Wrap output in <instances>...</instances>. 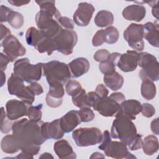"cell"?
I'll return each mask as SVG.
<instances>
[{
    "label": "cell",
    "mask_w": 159,
    "mask_h": 159,
    "mask_svg": "<svg viewBox=\"0 0 159 159\" xmlns=\"http://www.w3.org/2000/svg\"><path fill=\"white\" fill-rule=\"evenodd\" d=\"M42 122H36L23 118L13 123L12 135L18 148L22 152L36 155L40 151V145L47 140L42 133Z\"/></svg>",
    "instance_id": "6da1fadb"
},
{
    "label": "cell",
    "mask_w": 159,
    "mask_h": 159,
    "mask_svg": "<svg viewBox=\"0 0 159 159\" xmlns=\"http://www.w3.org/2000/svg\"><path fill=\"white\" fill-rule=\"evenodd\" d=\"M111 136L129 146L137 137V129L133 122L125 117H117L113 121L111 129Z\"/></svg>",
    "instance_id": "7a4b0ae2"
},
{
    "label": "cell",
    "mask_w": 159,
    "mask_h": 159,
    "mask_svg": "<svg viewBox=\"0 0 159 159\" xmlns=\"http://www.w3.org/2000/svg\"><path fill=\"white\" fill-rule=\"evenodd\" d=\"M14 74L27 83L36 82L40 80L42 75V63L30 64L27 58L17 60L14 64Z\"/></svg>",
    "instance_id": "3957f363"
},
{
    "label": "cell",
    "mask_w": 159,
    "mask_h": 159,
    "mask_svg": "<svg viewBox=\"0 0 159 159\" xmlns=\"http://www.w3.org/2000/svg\"><path fill=\"white\" fill-rule=\"evenodd\" d=\"M42 63L43 73L48 84L55 82L64 84L71 77L68 65L63 62L53 60Z\"/></svg>",
    "instance_id": "277c9868"
},
{
    "label": "cell",
    "mask_w": 159,
    "mask_h": 159,
    "mask_svg": "<svg viewBox=\"0 0 159 159\" xmlns=\"http://www.w3.org/2000/svg\"><path fill=\"white\" fill-rule=\"evenodd\" d=\"M25 40L29 45L35 47L40 53L46 52L48 55H51L53 51L56 50L52 39L48 37L40 30L34 27L27 29Z\"/></svg>",
    "instance_id": "5b68a950"
},
{
    "label": "cell",
    "mask_w": 159,
    "mask_h": 159,
    "mask_svg": "<svg viewBox=\"0 0 159 159\" xmlns=\"http://www.w3.org/2000/svg\"><path fill=\"white\" fill-rule=\"evenodd\" d=\"M138 65L142 68L139 72L142 80L148 79L157 81L159 79V63L157 58L147 52L139 53Z\"/></svg>",
    "instance_id": "8992f818"
},
{
    "label": "cell",
    "mask_w": 159,
    "mask_h": 159,
    "mask_svg": "<svg viewBox=\"0 0 159 159\" xmlns=\"http://www.w3.org/2000/svg\"><path fill=\"white\" fill-rule=\"evenodd\" d=\"M72 137L77 146L88 147L101 142L102 134L97 127H80L73 132Z\"/></svg>",
    "instance_id": "52a82bcc"
},
{
    "label": "cell",
    "mask_w": 159,
    "mask_h": 159,
    "mask_svg": "<svg viewBox=\"0 0 159 159\" xmlns=\"http://www.w3.org/2000/svg\"><path fill=\"white\" fill-rule=\"evenodd\" d=\"M52 40L57 51L68 55L73 52V48L78 41V36L75 31L61 28Z\"/></svg>",
    "instance_id": "ba28073f"
},
{
    "label": "cell",
    "mask_w": 159,
    "mask_h": 159,
    "mask_svg": "<svg viewBox=\"0 0 159 159\" xmlns=\"http://www.w3.org/2000/svg\"><path fill=\"white\" fill-rule=\"evenodd\" d=\"M53 17L52 14L44 10H40L35 16L37 27L50 39H53L62 28Z\"/></svg>",
    "instance_id": "9c48e42d"
},
{
    "label": "cell",
    "mask_w": 159,
    "mask_h": 159,
    "mask_svg": "<svg viewBox=\"0 0 159 159\" xmlns=\"http://www.w3.org/2000/svg\"><path fill=\"white\" fill-rule=\"evenodd\" d=\"M24 80L12 73L7 80L8 92L11 95L25 102L29 105H32L35 100V95L24 84Z\"/></svg>",
    "instance_id": "30bf717a"
},
{
    "label": "cell",
    "mask_w": 159,
    "mask_h": 159,
    "mask_svg": "<svg viewBox=\"0 0 159 159\" xmlns=\"http://www.w3.org/2000/svg\"><path fill=\"white\" fill-rule=\"evenodd\" d=\"M124 38L134 50L140 52L144 49L143 27L142 24H130L124 32Z\"/></svg>",
    "instance_id": "8fae6325"
},
{
    "label": "cell",
    "mask_w": 159,
    "mask_h": 159,
    "mask_svg": "<svg viewBox=\"0 0 159 159\" xmlns=\"http://www.w3.org/2000/svg\"><path fill=\"white\" fill-rule=\"evenodd\" d=\"M2 47L3 52L11 62H13L19 57L24 55L26 53L25 48L12 34L9 35L2 40Z\"/></svg>",
    "instance_id": "7c38bea8"
},
{
    "label": "cell",
    "mask_w": 159,
    "mask_h": 159,
    "mask_svg": "<svg viewBox=\"0 0 159 159\" xmlns=\"http://www.w3.org/2000/svg\"><path fill=\"white\" fill-rule=\"evenodd\" d=\"M103 151L106 156L114 158H135L128 151L127 145L121 141H112L111 140L104 147Z\"/></svg>",
    "instance_id": "4fadbf2b"
},
{
    "label": "cell",
    "mask_w": 159,
    "mask_h": 159,
    "mask_svg": "<svg viewBox=\"0 0 159 159\" xmlns=\"http://www.w3.org/2000/svg\"><path fill=\"white\" fill-rule=\"evenodd\" d=\"M94 11L95 8L91 4L86 2H80L73 14V21L78 26H87L90 22Z\"/></svg>",
    "instance_id": "5bb4252c"
},
{
    "label": "cell",
    "mask_w": 159,
    "mask_h": 159,
    "mask_svg": "<svg viewBox=\"0 0 159 159\" xmlns=\"http://www.w3.org/2000/svg\"><path fill=\"white\" fill-rule=\"evenodd\" d=\"M141 109L142 104L139 101L135 99L124 100L120 104L119 110L115 116L116 117H125L131 120H135L136 116L141 112Z\"/></svg>",
    "instance_id": "9a60e30c"
},
{
    "label": "cell",
    "mask_w": 159,
    "mask_h": 159,
    "mask_svg": "<svg viewBox=\"0 0 159 159\" xmlns=\"http://www.w3.org/2000/svg\"><path fill=\"white\" fill-rule=\"evenodd\" d=\"M120 104L111 96L100 98L93 106L94 110L98 111L104 117L114 116L117 112Z\"/></svg>",
    "instance_id": "2e32d148"
},
{
    "label": "cell",
    "mask_w": 159,
    "mask_h": 159,
    "mask_svg": "<svg viewBox=\"0 0 159 159\" xmlns=\"http://www.w3.org/2000/svg\"><path fill=\"white\" fill-rule=\"evenodd\" d=\"M65 94L63 84L55 82L49 84V91L46 96V103L50 107H58L62 104Z\"/></svg>",
    "instance_id": "e0dca14e"
},
{
    "label": "cell",
    "mask_w": 159,
    "mask_h": 159,
    "mask_svg": "<svg viewBox=\"0 0 159 159\" xmlns=\"http://www.w3.org/2000/svg\"><path fill=\"white\" fill-rule=\"evenodd\" d=\"M29 106L30 105L23 101L17 99L8 101L6 104V112L7 117L11 120H14L27 116Z\"/></svg>",
    "instance_id": "ac0fdd59"
},
{
    "label": "cell",
    "mask_w": 159,
    "mask_h": 159,
    "mask_svg": "<svg viewBox=\"0 0 159 159\" xmlns=\"http://www.w3.org/2000/svg\"><path fill=\"white\" fill-rule=\"evenodd\" d=\"M139 53L135 50H128L121 54L117 63L118 68L124 72H130L135 70L138 65Z\"/></svg>",
    "instance_id": "d6986e66"
},
{
    "label": "cell",
    "mask_w": 159,
    "mask_h": 159,
    "mask_svg": "<svg viewBox=\"0 0 159 159\" xmlns=\"http://www.w3.org/2000/svg\"><path fill=\"white\" fill-rule=\"evenodd\" d=\"M41 130L43 136L47 139L58 140L63 137L65 132L60 125V119H57L50 122L41 123Z\"/></svg>",
    "instance_id": "ffe728a7"
},
{
    "label": "cell",
    "mask_w": 159,
    "mask_h": 159,
    "mask_svg": "<svg viewBox=\"0 0 159 159\" xmlns=\"http://www.w3.org/2000/svg\"><path fill=\"white\" fill-rule=\"evenodd\" d=\"M1 22H7L16 29H20L24 24L23 16L16 11L4 6H1Z\"/></svg>",
    "instance_id": "44dd1931"
},
{
    "label": "cell",
    "mask_w": 159,
    "mask_h": 159,
    "mask_svg": "<svg viewBox=\"0 0 159 159\" xmlns=\"http://www.w3.org/2000/svg\"><path fill=\"white\" fill-rule=\"evenodd\" d=\"M60 125L65 133L73 131L81 121L79 116L78 111L72 110L68 112L60 119Z\"/></svg>",
    "instance_id": "7402d4cb"
},
{
    "label": "cell",
    "mask_w": 159,
    "mask_h": 159,
    "mask_svg": "<svg viewBox=\"0 0 159 159\" xmlns=\"http://www.w3.org/2000/svg\"><path fill=\"white\" fill-rule=\"evenodd\" d=\"M146 14V9L140 4H132L125 7L122 11V16L127 20L137 22L143 19Z\"/></svg>",
    "instance_id": "603a6c76"
},
{
    "label": "cell",
    "mask_w": 159,
    "mask_h": 159,
    "mask_svg": "<svg viewBox=\"0 0 159 159\" xmlns=\"http://www.w3.org/2000/svg\"><path fill=\"white\" fill-rule=\"evenodd\" d=\"M72 78H78L86 73L90 67L89 61L84 57L74 59L68 63Z\"/></svg>",
    "instance_id": "cb8c5ba5"
},
{
    "label": "cell",
    "mask_w": 159,
    "mask_h": 159,
    "mask_svg": "<svg viewBox=\"0 0 159 159\" xmlns=\"http://www.w3.org/2000/svg\"><path fill=\"white\" fill-rule=\"evenodd\" d=\"M143 37L153 47H159L158 32L159 26L157 22H148L143 25Z\"/></svg>",
    "instance_id": "d4e9b609"
},
{
    "label": "cell",
    "mask_w": 159,
    "mask_h": 159,
    "mask_svg": "<svg viewBox=\"0 0 159 159\" xmlns=\"http://www.w3.org/2000/svg\"><path fill=\"white\" fill-rule=\"evenodd\" d=\"M54 152L60 158H76V155L68 142L65 139L56 142L53 145Z\"/></svg>",
    "instance_id": "484cf974"
},
{
    "label": "cell",
    "mask_w": 159,
    "mask_h": 159,
    "mask_svg": "<svg viewBox=\"0 0 159 159\" xmlns=\"http://www.w3.org/2000/svg\"><path fill=\"white\" fill-rule=\"evenodd\" d=\"M104 84L112 91H117L120 89L124 84L123 76L116 71L105 75L103 78Z\"/></svg>",
    "instance_id": "4316f807"
},
{
    "label": "cell",
    "mask_w": 159,
    "mask_h": 159,
    "mask_svg": "<svg viewBox=\"0 0 159 159\" xmlns=\"http://www.w3.org/2000/svg\"><path fill=\"white\" fill-rule=\"evenodd\" d=\"M120 55L121 54L118 52L110 53V55L106 61L101 62L99 65V68L101 73L105 75L115 71L116 65H117Z\"/></svg>",
    "instance_id": "83f0119b"
},
{
    "label": "cell",
    "mask_w": 159,
    "mask_h": 159,
    "mask_svg": "<svg viewBox=\"0 0 159 159\" xmlns=\"http://www.w3.org/2000/svg\"><path fill=\"white\" fill-rule=\"evenodd\" d=\"M143 152L147 155H152L158 152L159 145L158 139L153 135H149L144 138L142 142Z\"/></svg>",
    "instance_id": "f1b7e54d"
},
{
    "label": "cell",
    "mask_w": 159,
    "mask_h": 159,
    "mask_svg": "<svg viewBox=\"0 0 159 159\" xmlns=\"http://www.w3.org/2000/svg\"><path fill=\"white\" fill-rule=\"evenodd\" d=\"M113 22L114 16L112 13L106 10H101L99 11L94 18L95 24L99 27H104L111 25Z\"/></svg>",
    "instance_id": "f546056e"
},
{
    "label": "cell",
    "mask_w": 159,
    "mask_h": 159,
    "mask_svg": "<svg viewBox=\"0 0 159 159\" xmlns=\"http://www.w3.org/2000/svg\"><path fill=\"white\" fill-rule=\"evenodd\" d=\"M156 93V86L152 81L148 79L142 80L141 84V94L143 98L147 100H152L155 97Z\"/></svg>",
    "instance_id": "4dcf8cb0"
},
{
    "label": "cell",
    "mask_w": 159,
    "mask_h": 159,
    "mask_svg": "<svg viewBox=\"0 0 159 159\" xmlns=\"http://www.w3.org/2000/svg\"><path fill=\"white\" fill-rule=\"evenodd\" d=\"M1 147L2 150L7 153H15L19 150L16 142L12 135H7L4 136L1 142Z\"/></svg>",
    "instance_id": "1f68e13d"
},
{
    "label": "cell",
    "mask_w": 159,
    "mask_h": 159,
    "mask_svg": "<svg viewBox=\"0 0 159 159\" xmlns=\"http://www.w3.org/2000/svg\"><path fill=\"white\" fill-rule=\"evenodd\" d=\"M102 36L104 42L109 44L115 43L119 37V33L117 28L109 26L105 29H102Z\"/></svg>",
    "instance_id": "d6a6232c"
},
{
    "label": "cell",
    "mask_w": 159,
    "mask_h": 159,
    "mask_svg": "<svg viewBox=\"0 0 159 159\" xmlns=\"http://www.w3.org/2000/svg\"><path fill=\"white\" fill-rule=\"evenodd\" d=\"M39 4L40 10L46 11L52 14L57 20L61 16L60 12L55 7V1H36Z\"/></svg>",
    "instance_id": "836d02e7"
},
{
    "label": "cell",
    "mask_w": 159,
    "mask_h": 159,
    "mask_svg": "<svg viewBox=\"0 0 159 159\" xmlns=\"http://www.w3.org/2000/svg\"><path fill=\"white\" fill-rule=\"evenodd\" d=\"M72 102L75 106L79 108L91 107L87 97L84 89H82L76 95L72 96Z\"/></svg>",
    "instance_id": "e575fe53"
},
{
    "label": "cell",
    "mask_w": 159,
    "mask_h": 159,
    "mask_svg": "<svg viewBox=\"0 0 159 159\" xmlns=\"http://www.w3.org/2000/svg\"><path fill=\"white\" fill-rule=\"evenodd\" d=\"M42 104H39L37 106H32L30 105L28 107L27 116L29 120L39 122L42 119Z\"/></svg>",
    "instance_id": "d590c367"
},
{
    "label": "cell",
    "mask_w": 159,
    "mask_h": 159,
    "mask_svg": "<svg viewBox=\"0 0 159 159\" xmlns=\"http://www.w3.org/2000/svg\"><path fill=\"white\" fill-rule=\"evenodd\" d=\"M1 131L2 133L7 134L12 130L13 123H12L11 120L7 117L6 112H5L3 107L1 108Z\"/></svg>",
    "instance_id": "8d00e7d4"
},
{
    "label": "cell",
    "mask_w": 159,
    "mask_h": 159,
    "mask_svg": "<svg viewBox=\"0 0 159 159\" xmlns=\"http://www.w3.org/2000/svg\"><path fill=\"white\" fill-rule=\"evenodd\" d=\"M82 89L81 84L76 80H70L65 86V91L66 93L71 97L79 93Z\"/></svg>",
    "instance_id": "74e56055"
},
{
    "label": "cell",
    "mask_w": 159,
    "mask_h": 159,
    "mask_svg": "<svg viewBox=\"0 0 159 159\" xmlns=\"http://www.w3.org/2000/svg\"><path fill=\"white\" fill-rule=\"evenodd\" d=\"M78 114L81 122H88L92 121L95 117V115L90 107L81 108L80 110L78 111Z\"/></svg>",
    "instance_id": "f35d334b"
},
{
    "label": "cell",
    "mask_w": 159,
    "mask_h": 159,
    "mask_svg": "<svg viewBox=\"0 0 159 159\" xmlns=\"http://www.w3.org/2000/svg\"><path fill=\"white\" fill-rule=\"evenodd\" d=\"M57 22L60 26L67 30H73L74 29V23L72 20L67 17L60 16L57 20Z\"/></svg>",
    "instance_id": "ab89813d"
},
{
    "label": "cell",
    "mask_w": 159,
    "mask_h": 159,
    "mask_svg": "<svg viewBox=\"0 0 159 159\" xmlns=\"http://www.w3.org/2000/svg\"><path fill=\"white\" fill-rule=\"evenodd\" d=\"M110 55V53L106 49H101L98 50L94 54L93 58L98 62H102L106 61Z\"/></svg>",
    "instance_id": "60d3db41"
},
{
    "label": "cell",
    "mask_w": 159,
    "mask_h": 159,
    "mask_svg": "<svg viewBox=\"0 0 159 159\" xmlns=\"http://www.w3.org/2000/svg\"><path fill=\"white\" fill-rule=\"evenodd\" d=\"M141 112L142 115L146 117H151L155 113V107L149 103H143L142 104Z\"/></svg>",
    "instance_id": "b9f144b4"
},
{
    "label": "cell",
    "mask_w": 159,
    "mask_h": 159,
    "mask_svg": "<svg viewBox=\"0 0 159 159\" xmlns=\"http://www.w3.org/2000/svg\"><path fill=\"white\" fill-rule=\"evenodd\" d=\"M27 87L35 96H39L43 92L42 86L37 82L31 83Z\"/></svg>",
    "instance_id": "7bdbcfd3"
},
{
    "label": "cell",
    "mask_w": 159,
    "mask_h": 159,
    "mask_svg": "<svg viewBox=\"0 0 159 159\" xmlns=\"http://www.w3.org/2000/svg\"><path fill=\"white\" fill-rule=\"evenodd\" d=\"M104 43L102 36V29L98 30L92 39V44L94 47L101 45Z\"/></svg>",
    "instance_id": "ee69618b"
},
{
    "label": "cell",
    "mask_w": 159,
    "mask_h": 159,
    "mask_svg": "<svg viewBox=\"0 0 159 159\" xmlns=\"http://www.w3.org/2000/svg\"><path fill=\"white\" fill-rule=\"evenodd\" d=\"M142 135L138 134L137 137L132 141V142L128 146L129 149L131 150H137L140 149L142 146Z\"/></svg>",
    "instance_id": "f6af8a7d"
},
{
    "label": "cell",
    "mask_w": 159,
    "mask_h": 159,
    "mask_svg": "<svg viewBox=\"0 0 159 159\" xmlns=\"http://www.w3.org/2000/svg\"><path fill=\"white\" fill-rule=\"evenodd\" d=\"M94 92L98 94V96L100 98H106V97L107 96V95L109 94V91H108L107 89L102 84H99L96 86V90H95Z\"/></svg>",
    "instance_id": "bcb514c9"
},
{
    "label": "cell",
    "mask_w": 159,
    "mask_h": 159,
    "mask_svg": "<svg viewBox=\"0 0 159 159\" xmlns=\"http://www.w3.org/2000/svg\"><path fill=\"white\" fill-rule=\"evenodd\" d=\"M111 140V136L108 130H105L102 134V139L101 145L98 147L99 149L103 150L104 147Z\"/></svg>",
    "instance_id": "7dc6e473"
},
{
    "label": "cell",
    "mask_w": 159,
    "mask_h": 159,
    "mask_svg": "<svg viewBox=\"0 0 159 159\" xmlns=\"http://www.w3.org/2000/svg\"><path fill=\"white\" fill-rule=\"evenodd\" d=\"M147 3H148L152 8V15L153 17H155L157 19H158V1H147V2H145Z\"/></svg>",
    "instance_id": "c3c4849f"
},
{
    "label": "cell",
    "mask_w": 159,
    "mask_h": 159,
    "mask_svg": "<svg viewBox=\"0 0 159 159\" xmlns=\"http://www.w3.org/2000/svg\"><path fill=\"white\" fill-rule=\"evenodd\" d=\"M10 62V60L2 53H0V69L1 71H4L6 69L7 64Z\"/></svg>",
    "instance_id": "681fc988"
},
{
    "label": "cell",
    "mask_w": 159,
    "mask_h": 159,
    "mask_svg": "<svg viewBox=\"0 0 159 159\" xmlns=\"http://www.w3.org/2000/svg\"><path fill=\"white\" fill-rule=\"evenodd\" d=\"M151 130L152 132L156 135L159 134V119L156 118L155 119L153 120L150 124Z\"/></svg>",
    "instance_id": "f907efd6"
},
{
    "label": "cell",
    "mask_w": 159,
    "mask_h": 159,
    "mask_svg": "<svg viewBox=\"0 0 159 159\" xmlns=\"http://www.w3.org/2000/svg\"><path fill=\"white\" fill-rule=\"evenodd\" d=\"M109 96H111L112 98H113L114 100H116L119 104H120L122 101H124L125 99V96L120 92L113 93Z\"/></svg>",
    "instance_id": "816d5d0a"
},
{
    "label": "cell",
    "mask_w": 159,
    "mask_h": 159,
    "mask_svg": "<svg viewBox=\"0 0 159 159\" xmlns=\"http://www.w3.org/2000/svg\"><path fill=\"white\" fill-rule=\"evenodd\" d=\"M10 34H11L10 30L3 24H1V40H2Z\"/></svg>",
    "instance_id": "f5cc1de1"
},
{
    "label": "cell",
    "mask_w": 159,
    "mask_h": 159,
    "mask_svg": "<svg viewBox=\"0 0 159 159\" xmlns=\"http://www.w3.org/2000/svg\"><path fill=\"white\" fill-rule=\"evenodd\" d=\"M8 2L10 3L11 4H12V6L19 7V6H22L23 5L27 4L30 2V1H17V0H15V1L14 0H9V1H8Z\"/></svg>",
    "instance_id": "db71d44e"
},
{
    "label": "cell",
    "mask_w": 159,
    "mask_h": 159,
    "mask_svg": "<svg viewBox=\"0 0 159 159\" xmlns=\"http://www.w3.org/2000/svg\"><path fill=\"white\" fill-rule=\"evenodd\" d=\"M16 158H34L33 155H29L27 153H25L24 152H21L20 153H19L17 157H15Z\"/></svg>",
    "instance_id": "11a10c76"
},
{
    "label": "cell",
    "mask_w": 159,
    "mask_h": 159,
    "mask_svg": "<svg viewBox=\"0 0 159 159\" xmlns=\"http://www.w3.org/2000/svg\"><path fill=\"white\" fill-rule=\"evenodd\" d=\"M6 81V75L4 71H1V86H2Z\"/></svg>",
    "instance_id": "9f6ffc18"
},
{
    "label": "cell",
    "mask_w": 159,
    "mask_h": 159,
    "mask_svg": "<svg viewBox=\"0 0 159 159\" xmlns=\"http://www.w3.org/2000/svg\"><path fill=\"white\" fill-rule=\"evenodd\" d=\"M40 158H53V157L49 153H43L40 157Z\"/></svg>",
    "instance_id": "6f0895ef"
},
{
    "label": "cell",
    "mask_w": 159,
    "mask_h": 159,
    "mask_svg": "<svg viewBox=\"0 0 159 159\" xmlns=\"http://www.w3.org/2000/svg\"><path fill=\"white\" fill-rule=\"evenodd\" d=\"M99 157L104 158V156H103V155H102V153H101L95 152V153H93L92 154V155L90 157L91 158H99Z\"/></svg>",
    "instance_id": "680465c9"
}]
</instances>
